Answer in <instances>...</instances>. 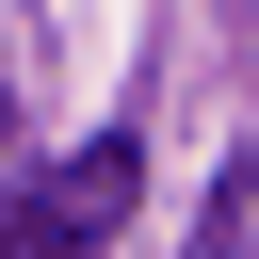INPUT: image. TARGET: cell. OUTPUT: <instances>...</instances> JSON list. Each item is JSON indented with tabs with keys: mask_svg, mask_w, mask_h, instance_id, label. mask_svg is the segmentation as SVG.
Segmentation results:
<instances>
[{
	"mask_svg": "<svg viewBox=\"0 0 259 259\" xmlns=\"http://www.w3.org/2000/svg\"><path fill=\"white\" fill-rule=\"evenodd\" d=\"M243 227H259V178H243V162H227V178H210V210H194V243H178V259H243Z\"/></svg>",
	"mask_w": 259,
	"mask_h": 259,
	"instance_id": "obj_2",
	"label": "cell"
},
{
	"mask_svg": "<svg viewBox=\"0 0 259 259\" xmlns=\"http://www.w3.org/2000/svg\"><path fill=\"white\" fill-rule=\"evenodd\" d=\"M130 178H146V146H130V130L65 146L49 178H16V194H0V259H97V243L130 227Z\"/></svg>",
	"mask_w": 259,
	"mask_h": 259,
	"instance_id": "obj_1",
	"label": "cell"
}]
</instances>
